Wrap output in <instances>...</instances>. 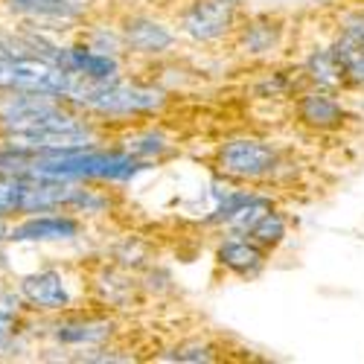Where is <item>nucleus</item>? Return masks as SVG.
<instances>
[{"mask_svg":"<svg viewBox=\"0 0 364 364\" xmlns=\"http://www.w3.org/2000/svg\"><path fill=\"white\" fill-rule=\"evenodd\" d=\"M23 190H26V175H0V219L12 213H21L23 204Z\"/></svg>","mask_w":364,"mask_h":364,"instance_id":"obj_18","label":"nucleus"},{"mask_svg":"<svg viewBox=\"0 0 364 364\" xmlns=\"http://www.w3.org/2000/svg\"><path fill=\"white\" fill-rule=\"evenodd\" d=\"M239 41H242V47H245V53H268V50H274L277 41H280V26L268 23V21L248 23L245 29H242Z\"/></svg>","mask_w":364,"mask_h":364,"instance_id":"obj_17","label":"nucleus"},{"mask_svg":"<svg viewBox=\"0 0 364 364\" xmlns=\"http://www.w3.org/2000/svg\"><path fill=\"white\" fill-rule=\"evenodd\" d=\"M6 4H9V9H15L21 15L73 21L94 6V0H6Z\"/></svg>","mask_w":364,"mask_h":364,"instance_id":"obj_13","label":"nucleus"},{"mask_svg":"<svg viewBox=\"0 0 364 364\" xmlns=\"http://www.w3.org/2000/svg\"><path fill=\"white\" fill-rule=\"evenodd\" d=\"M15 306H18V300L12 294H6V291H0V312H12Z\"/></svg>","mask_w":364,"mask_h":364,"instance_id":"obj_23","label":"nucleus"},{"mask_svg":"<svg viewBox=\"0 0 364 364\" xmlns=\"http://www.w3.org/2000/svg\"><path fill=\"white\" fill-rule=\"evenodd\" d=\"M245 236L259 242L262 248H277L286 239V219L277 213V210H265V213L245 230Z\"/></svg>","mask_w":364,"mask_h":364,"instance_id":"obj_16","label":"nucleus"},{"mask_svg":"<svg viewBox=\"0 0 364 364\" xmlns=\"http://www.w3.org/2000/svg\"><path fill=\"white\" fill-rule=\"evenodd\" d=\"M146 164H140L132 151H97L87 149H70V151H33L26 175H47V178H108V181H129L137 172H143Z\"/></svg>","mask_w":364,"mask_h":364,"instance_id":"obj_1","label":"nucleus"},{"mask_svg":"<svg viewBox=\"0 0 364 364\" xmlns=\"http://www.w3.org/2000/svg\"><path fill=\"white\" fill-rule=\"evenodd\" d=\"M216 262L222 268H228L230 274H239V277H257L262 265H265V248L259 242H254L251 236H233V239H225L222 245L216 248Z\"/></svg>","mask_w":364,"mask_h":364,"instance_id":"obj_7","label":"nucleus"},{"mask_svg":"<svg viewBox=\"0 0 364 364\" xmlns=\"http://www.w3.org/2000/svg\"><path fill=\"white\" fill-rule=\"evenodd\" d=\"M332 50H336V55L341 58L350 82L364 85V12L344 21L341 36L336 44H332Z\"/></svg>","mask_w":364,"mask_h":364,"instance_id":"obj_9","label":"nucleus"},{"mask_svg":"<svg viewBox=\"0 0 364 364\" xmlns=\"http://www.w3.org/2000/svg\"><path fill=\"white\" fill-rule=\"evenodd\" d=\"M87 76L68 70L38 55H6L0 58V90H33L76 100Z\"/></svg>","mask_w":364,"mask_h":364,"instance_id":"obj_2","label":"nucleus"},{"mask_svg":"<svg viewBox=\"0 0 364 364\" xmlns=\"http://www.w3.org/2000/svg\"><path fill=\"white\" fill-rule=\"evenodd\" d=\"M108 321H70L55 326V338L62 344H100L111 336Z\"/></svg>","mask_w":364,"mask_h":364,"instance_id":"obj_15","label":"nucleus"},{"mask_svg":"<svg viewBox=\"0 0 364 364\" xmlns=\"http://www.w3.org/2000/svg\"><path fill=\"white\" fill-rule=\"evenodd\" d=\"M12 336V315L9 312H0V347H4Z\"/></svg>","mask_w":364,"mask_h":364,"instance_id":"obj_22","label":"nucleus"},{"mask_svg":"<svg viewBox=\"0 0 364 364\" xmlns=\"http://www.w3.org/2000/svg\"><path fill=\"white\" fill-rule=\"evenodd\" d=\"M4 239H9V230H6V225H4V219H0V242Z\"/></svg>","mask_w":364,"mask_h":364,"instance_id":"obj_24","label":"nucleus"},{"mask_svg":"<svg viewBox=\"0 0 364 364\" xmlns=\"http://www.w3.org/2000/svg\"><path fill=\"white\" fill-rule=\"evenodd\" d=\"M73 236H79V222L68 216L26 219L15 230H9V239L15 242H55V239H73Z\"/></svg>","mask_w":364,"mask_h":364,"instance_id":"obj_10","label":"nucleus"},{"mask_svg":"<svg viewBox=\"0 0 364 364\" xmlns=\"http://www.w3.org/2000/svg\"><path fill=\"white\" fill-rule=\"evenodd\" d=\"M65 68L94 79V82H108V79H117V73H119V65L114 55L97 53V50H82V47L65 50Z\"/></svg>","mask_w":364,"mask_h":364,"instance_id":"obj_12","label":"nucleus"},{"mask_svg":"<svg viewBox=\"0 0 364 364\" xmlns=\"http://www.w3.org/2000/svg\"><path fill=\"white\" fill-rule=\"evenodd\" d=\"M21 294L36 303L41 309H62L68 306V289L65 280L55 271H41V274H29L21 280Z\"/></svg>","mask_w":364,"mask_h":364,"instance_id":"obj_11","label":"nucleus"},{"mask_svg":"<svg viewBox=\"0 0 364 364\" xmlns=\"http://www.w3.org/2000/svg\"><path fill=\"white\" fill-rule=\"evenodd\" d=\"M236 9V0H193L178 15V29L198 44L219 41L233 29Z\"/></svg>","mask_w":364,"mask_h":364,"instance_id":"obj_5","label":"nucleus"},{"mask_svg":"<svg viewBox=\"0 0 364 364\" xmlns=\"http://www.w3.org/2000/svg\"><path fill=\"white\" fill-rule=\"evenodd\" d=\"M166 149H169L166 137L164 134H155V132H149L143 137H134L132 146H129V151H132L134 158H151V155H161V151H166Z\"/></svg>","mask_w":364,"mask_h":364,"instance_id":"obj_20","label":"nucleus"},{"mask_svg":"<svg viewBox=\"0 0 364 364\" xmlns=\"http://www.w3.org/2000/svg\"><path fill=\"white\" fill-rule=\"evenodd\" d=\"M166 358H169V361H213V353H210L207 344L193 341V344H181V347H175Z\"/></svg>","mask_w":364,"mask_h":364,"instance_id":"obj_21","label":"nucleus"},{"mask_svg":"<svg viewBox=\"0 0 364 364\" xmlns=\"http://www.w3.org/2000/svg\"><path fill=\"white\" fill-rule=\"evenodd\" d=\"M85 108H94L100 114H111V117H126V114H146V111H158L166 97L158 87H146V85H126L119 79H108V82H94L85 79L79 97L73 100Z\"/></svg>","mask_w":364,"mask_h":364,"instance_id":"obj_3","label":"nucleus"},{"mask_svg":"<svg viewBox=\"0 0 364 364\" xmlns=\"http://www.w3.org/2000/svg\"><path fill=\"white\" fill-rule=\"evenodd\" d=\"M123 41L143 55H161L175 47V33L151 18H129L123 26Z\"/></svg>","mask_w":364,"mask_h":364,"instance_id":"obj_8","label":"nucleus"},{"mask_svg":"<svg viewBox=\"0 0 364 364\" xmlns=\"http://www.w3.org/2000/svg\"><path fill=\"white\" fill-rule=\"evenodd\" d=\"M251 198H254V193H248V190H230L225 198H219V207L204 222L207 225H230L239 216V210L245 207Z\"/></svg>","mask_w":364,"mask_h":364,"instance_id":"obj_19","label":"nucleus"},{"mask_svg":"<svg viewBox=\"0 0 364 364\" xmlns=\"http://www.w3.org/2000/svg\"><path fill=\"white\" fill-rule=\"evenodd\" d=\"M277 166V149L254 137H233L216 149V169L233 181H259Z\"/></svg>","mask_w":364,"mask_h":364,"instance_id":"obj_4","label":"nucleus"},{"mask_svg":"<svg viewBox=\"0 0 364 364\" xmlns=\"http://www.w3.org/2000/svg\"><path fill=\"white\" fill-rule=\"evenodd\" d=\"M297 119L315 132H336L344 126L347 108L326 90H309L297 100Z\"/></svg>","mask_w":364,"mask_h":364,"instance_id":"obj_6","label":"nucleus"},{"mask_svg":"<svg viewBox=\"0 0 364 364\" xmlns=\"http://www.w3.org/2000/svg\"><path fill=\"white\" fill-rule=\"evenodd\" d=\"M306 73L321 87H338V85H344L350 79L344 65H341V58L336 55V50H332V47L329 50H315L306 58Z\"/></svg>","mask_w":364,"mask_h":364,"instance_id":"obj_14","label":"nucleus"}]
</instances>
